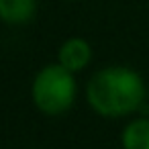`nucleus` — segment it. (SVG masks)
<instances>
[{"mask_svg": "<svg viewBox=\"0 0 149 149\" xmlns=\"http://www.w3.org/2000/svg\"><path fill=\"white\" fill-rule=\"evenodd\" d=\"M88 104L106 118H118L141 110L145 102L143 78L125 65H108L98 70L86 86Z\"/></svg>", "mask_w": 149, "mask_h": 149, "instance_id": "f257e3e1", "label": "nucleus"}, {"mask_svg": "<svg viewBox=\"0 0 149 149\" xmlns=\"http://www.w3.org/2000/svg\"><path fill=\"white\" fill-rule=\"evenodd\" d=\"M76 80L61 63H49L39 70L33 80L31 96L35 106L47 116H59L68 112L76 100Z\"/></svg>", "mask_w": 149, "mask_h": 149, "instance_id": "f03ea898", "label": "nucleus"}, {"mask_svg": "<svg viewBox=\"0 0 149 149\" xmlns=\"http://www.w3.org/2000/svg\"><path fill=\"white\" fill-rule=\"evenodd\" d=\"M90 59H92V47L88 41H84L80 37L68 39L57 51V63H61L72 74L84 70L90 63Z\"/></svg>", "mask_w": 149, "mask_h": 149, "instance_id": "7ed1b4c3", "label": "nucleus"}, {"mask_svg": "<svg viewBox=\"0 0 149 149\" xmlns=\"http://www.w3.org/2000/svg\"><path fill=\"white\" fill-rule=\"evenodd\" d=\"M37 13V0H0V21L8 25H25Z\"/></svg>", "mask_w": 149, "mask_h": 149, "instance_id": "20e7f679", "label": "nucleus"}, {"mask_svg": "<svg viewBox=\"0 0 149 149\" xmlns=\"http://www.w3.org/2000/svg\"><path fill=\"white\" fill-rule=\"evenodd\" d=\"M123 149H149V118H135L131 120L120 135Z\"/></svg>", "mask_w": 149, "mask_h": 149, "instance_id": "39448f33", "label": "nucleus"}, {"mask_svg": "<svg viewBox=\"0 0 149 149\" xmlns=\"http://www.w3.org/2000/svg\"><path fill=\"white\" fill-rule=\"evenodd\" d=\"M147 100H149V92H147Z\"/></svg>", "mask_w": 149, "mask_h": 149, "instance_id": "423d86ee", "label": "nucleus"}]
</instances>
